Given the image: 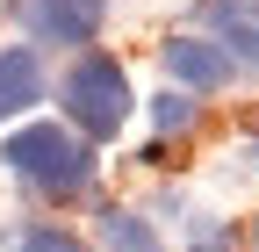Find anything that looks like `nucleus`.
I'll use <instances>...</instances> for the list:
<instances>
[{
    "instance_id": "obj_1",
    "label": "nucleus",
    "mask_w": 259,
    "mask_h": 252,
    "mask_svg": "<svg viewBox=\"0 0 259 252\" xmlns=\"http://www.w3.org/2000/svg\"><path fill=\"white\" fill-rule=\"evenodd\" d=\"M0 173L44 209L101 195V151L79 130H65L58 115H22L15 130H0Z\"/></svg>"
},
{
    "instance_id": "obj_2",
    "label": "nucleus",
    "mask_w": 259,
    "mask_h": 252,
    "mask_svg": "<svg viewBox=\"0 0 259 252\" xmlns=\"http://www.w3.org/2000/svg\"><path fill=\"white\" fill-rule=\"evenodd\" d=\"M51 101H58V122H65V130H79L94 151H101V144H115L130 130L137 87H130V72H122L115 51L94 44V51H72V58H65V72L51 79Z\"/></svg>"
},
{
    "instance_id": "obj_3",
    "label": "nucleus",
    "mask_w": 259,
    "mask_h": 252,
    "mask_svg": "<svg viewBox=\"0 0 259 252\" xmlns=\"http://www.w3.org/2000/svg\"><path fill=\"white\" fill-rule=\"evenodd\" d=\"M15 22V36L29 44V51H94L101 44V29H108V15H115V0H8L0 8Z\"/></svg>"
},
{
    "instance_id": "obj_4",
    "label": "nucleus",
    "mask_w": 259,
    "mask_h": 252,
    "mask_svg": "<svg viewBox=\"0 0 259 252\" xmlns=\"http://www.w3.org/2000/svg\"><path fill=\"white\" fill-rule=\"evenodd\" d=\"M158 65H166V87H187V94H223L238 79V65L223 58L216 36H202V29H173V36H158Z\"/></svg>"
},
{
    "instance_id": "obj_5",
    "label": "nucleus",
    "mask_w": 259,
    "mask_h": 252,
    "mask_svg": "<svg viewBox=\"0 0 259 252\" xmlns=\"http://www.w3.org/2000/svg\"><path fill=\"white\" fill-rule=\"evenodd\" d=\"M44 101H51V58L29 44H0V130H15Z\"/></svg>"
},
{
    "instance_id": "obj_6",
    "label": "nucleus",
    "mask_w": 259,
    "mask_h": 252,
    "mask_svg": "<svg viewBox=\"0 0 259 252\" xmlns=\"http://www.w3.org/2000/svg\"><path fill=\"white\" fill-rule=\"evenodd\" d=\"M194 29L223 44V58L245 72H259V0H194Z\"/></svg>"
},
{
    "instance_id": "obj_7",
    "label": "nucleus",
    "mask_w": 259,
    "mask_h": 252,
    "mask_svg": "<svg viewBox=\"0 0 259 252\" xmlns=\"http://www.w3.org/2000/svg\"><path fill=\"white\" fill-rule=\"evenodd\" d=\"M87 216H94V238H87L94 252H166V231H158L144 209H130V202H101L94 195Z\"/></svg>"
},
{
    "instance_id": "obj_8",
    "label": "nucleus",
    "mask_w": 259,
    "mask_h": 252,
    "mask_svg": "<svg viewBox=\"0 0 259 252\" xmlns=\"http://www.w3.org/2000/svg\"><path fill=\"white\" fill-rule=\"evenodd\" d=\"M144 115H151V137H158V144H180V137L202 130L209 101H202V94H187V87H158L151 101H144Z\"/></svg>"
},
{
    "instance_id": "obj_9",
    "label": "nucleus",
    "mask_w": 259,
    "mask_h": 252,
    "mask_svg": "<svg viewBox=\"0 0 259 252\" xmlns=\"http://www.w3.org/2000/svg\"><path fill=\"white\" fill-rule=\"evenodd\" d=\"M0 245L8 252H94L72 224H58V216H22V224L0 231Z\"/></svg>"
},
{
    "instance_id": "obj_10",
    "label": "nucleus",
    "mask_w": 259,
    "mask_h": 252,
    "mask_svg": "<svg viewBox=\"0 0 259 252\" xmlns=\"http://www.w3.org/2000/svg\"><path fill=\"white\" fill-rule=\"evenodd\" d=\"M187 252H245V238H238V224L231 216H187Z\"/></svg>"
},
{
    "instance_id": "obj_11",
    "label": "nucleus",
    "mask_w": 259,
    "mask_h": 252,
    "mask_svg": "<svg viewBox=\"0 0 259 252\" xmlns=\"http://www.w3.org/2000/svg\"><path fill=\"white\" fill-rule=\"evenodd\" d=\"M245 245H252V252H259V216H252V231H245Z\"/></svg>"
},
{
    "instance_id": "obj_12",
    "label": "nucleus",
    "mask_w": 259,
    "mask_h": 252,
    "mask_svg": "<svg viewBox=\"0 0 259 252\" xmlns=\"http://www.w3.org/2000/svg\"><path fill=\"white\" fill-rule=\"evenodd\" d=\"M245 159H252V166H259V130H252V151H245Z\"/></svg>"
}]
</instances>
